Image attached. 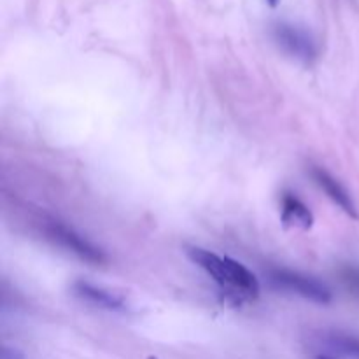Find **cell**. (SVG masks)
Instances as JSON below:
<instances>
[{
    "mask_svg": "<svg viewBox=\"0 0 359 359\" xmlns=\"http://www.w3.org/2000/svg\"><path fill=\"white\" fill-rule=\"evenodd\" d=\"M46 235L55 244H58L60 248L72 252L77 258L86 263H91V265H102L107 259L102 249H98L88 238H84L83 235L77 233L72 228L65 226L63 223H58V221H51L49 224H46Z\"/></svg>",
    "mask_w": 359,
    "mask_h": 359,
    "instance_id": "obj_3",
    "label": "cell"
},
{
    "mask_svg": "<svg viewBox=\"0 0 359 359\" xmlns=\"http://www.w3.org/2000/svg\"><path fill=\"white\" fill-rule=\"evenodd\" d=\"M318 359H333V358H328V356H319Z\"/></svg>",
    "mask_w": 359,
    "mask_h": 359,
    "instance_id": "obj_11",
    "label": "cell"
},
{
    "mask_svg": "<svg viewBox=\"0 0 359 359\" xmlns=\"http://www.w3.org/2000/svg\"><path fill=\"white\" fill-rule=\"evenodd\" d=\"M280 217L287 226L309 230L314 224L311 209L293 193H284L280 198Z\"/></svg>",
    "mask_w": 359,
    "mask_h": 359,
    "instance_id": "obj_7",
    "label": "cell"
},
{
    "mask_svg": "<svg viewBox=\"0 0 359 359\" xmlns=\"http://www.w3.org/2000/svg\"><path fill=\"white\" fill-rule=\"evenodd\" d=\"M269 279L279 290L290 291V293L298 294V297L314 302V304L326 305L332 302V293H330L328 287L321 280L305 276V273L293 272V270L287 269H270Z\"/></svg>",
    "mask_w": 359,
    "mask_h": 359,
    "instance_id": "obj_2",
    "label": "cell"
},
{
    "mask_svg": "<svg viewBox=\"0 0 359 359\" xmlns=\"http://www.w3.org/2000/svg\"><path fill=\"white\" fill-rule=\"evenodd\" d=\"M272 35L277 44L293 58L304 63H311L318 58V42L305 28L291 23H277L273 27Z\"/></svg>",
    "mask_w": 359,
    "mask_h": 359,
    "instance_id": "obj_4",
    "label": "cell"
},
{
    "mask_svg": "<svg viewBox=\"0 0 359 359\" xmlns=\"http://www.w3.org/2000/svg\"><path fill=\"white\" fill-rule=\"evenodd\" d=\"M188 256L217 286L238 300H255L259 294V283L255 273L242 263L219 256L202 248H188Z\"/></svg>",
    "mask_w": 359,
    "mask_h": 359,
    "instance_id": "obj_1",
    "label": "cell"
},
{
    "mask_svg": "<svg viewBox=\"0 0 359 359\" xmlns=\"http://www.w3.org/2000/svg\"><path fill=\"white\" fill-rule=\"evenodd\" d=\"M74 293H76L77 298H81L86 304L95 305V307L105 309V311L111 312H125L126 304L123 298L116 297L111 291H105L102 287L93 286V284L86 283V280H77L72 286Z\"/></svg>",
    "mask_w": 359,
    "mask_h": 359,
    "instance_id": "obj_6",
    "label": "cell"
},
{
    "mask_svg": "<svg viewBox=\"0 0 359 359\" xmlns=\"http://www.w3.org/2000/svg\"><path fill=\"white\" fill-rule=\"evenodd\" d=\"M340 276H342V283L346 284L347 290L359 297V266H347Z\"/></svg>",
    "mask_w": 359,
    "mask_h": 359,
    "instance_id": "obj_9",
    "label": "cell"
},
{
    "mask_svg": "<svg viewBox=\"0 0 359 359\" xmlns=\"http://www.w3.org/2000/svg\"><path fill=\"white\" fill-rule=\"evenodd\" d=\"M333 346L339 347L342 353L349 354V356H354L359 359V339L356 337L349 335H335L333 337Z\"/></svg>",
    "mask_w": 359,
    "mask_h": 359,
    "instance_id": "obj_8",
    "label": "cell"
},
{
    "mask_svg": "<svg viewBox=\"0 0 359 359\" xmlns=\"http://www.w3.org/2000/svg\"><path fill=\"white\" fill-rule=\"evenodd\" d=\"M311 175L312 179H314L316 184H318L319 188H321L323 191H325L326 195H328L330 198H332L333 202L344 210V212L349 214V216L354 217V219H358L359 216H358L356 203H354L351 193L347 191L346 186H344L339 179H335L330 172H326L325 168H319V167L312 168Z\"/></svg>",
    "mask_w": 359,
    "mask_h": 359,
    "instance_id": "obj_5",
    "label": "cell"
},
{
    "mask_svg": "<svg viewBox=\"0 0 359 359\" xmlns=\"http://www.w3.org/2000/svg\"><path fill=\"white\" fill-rule=\"evenodd\" d=\"M266 2H269L272 7H276L277 4H279V0H266Z\"/></svg>",
    "mask_w": 359,
    "mask_h": 359,
    "instance_id": "obj_10",
    "label": "cell"
}]
</instances>
